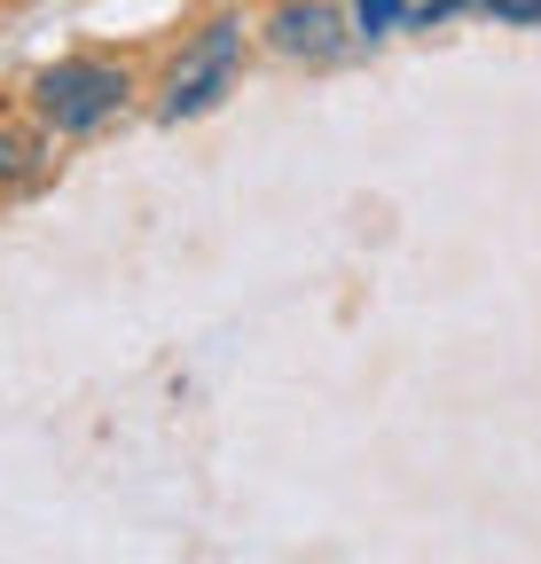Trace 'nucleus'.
<instances>
[{"label": "nucleus", "instance_id": "1", "mask_svg": "<svg viewBox=\"0 0 541 564\" xmlns=\"http://www.w3.org/2000/svg\"><path fill=\"white\" fill-rule=\"evenodd\" d=\"M126 95H133L126 63H110V55H63V63L40 70L32 110H40V126H55V133H95Z\"/></svg>", "mask_w": 541, "mask_h": 564}, {"label": "nucleus", "instance_id": "2", "mask_svg": "<svg viewBox=\"0 0 541 564\" xmlns=\"http://www.w3.org/2000/svg\"><path fill=\"white\" fill-rule=\"evenodd\" d=\"M236 63H244V24H236V17L205 24V32L173 55V70H165V118H173V126H181V118H205V110L236 87Z\"/></svg>", "mask_w": 541, "mask_h": 564}, {"label": "nucleus", "instance_id": "3", "mask_svg": "<svg viewBox=\"0 0 541 564\" xmlns=\"http://www.w3.org/2000/svg\"><path fill=\"white\" fill-rule=\"evenodd\" d=\"M267 47H275L283 63H337L354 47L346 0H283V9L267 17Z\"/></svg>", "mask_w": 541, "mask_h": 564}, {"label": "nucleus", "instance_id": "4", "mask_svg": "<svg viewBox=\"0 0 541 564\" xmlns=\"http://www.w3.org/2000/svg\"><path fill=\"white\" fill-rule=\"evenodd\" d=\"M400 17H409L400 0H354V24H361V32H392Z\"/></svg>", "mask_w": 541, "mask_h": 564}, {"label": "nucleus", "instance_id": "5", "mask_svg": "<svg viewBox=\"0 0 541 564\" xmlns=\"http://www.w3.org/2000/svg\"><path fill=\"white\" fill-rule=\"evenodd\" d=\"M17 173H32V141L0 133V181H17Z\"/></svg>", "mask_w": 541, "mask_h": 564}, {"label": "nucleus", "instance_id": "6", "mask_svg": "<svg viewBox=\"0 0 541 564\" xmlns=\"http://www.w3.org/2000/svg\"><path fill=\"white\" fill-rule=\"evenodd\" d=\"M495 17H518V24H541V0H487Z\"/></svg>", "mask_w": 541, "mask_h": 564}]
</instances>
